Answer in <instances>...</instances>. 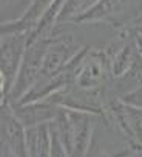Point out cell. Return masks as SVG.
<instances>
[{"mask_svg": "<svg viewBox=\"0 0 142 157\" xmlns=\"http://www.w3.org/2000/svg\"><path fill=\"white\" fill-rule=\"evenodd\" d=\"M54 0H31V3L28 5V8L25 10L19 19L12 20L14 22V27L17 33H23V34H28L39 22V19L43 16V13L51 6V3Z\"/></svg>", "mask_w": 142, "mask_h": 157, "instance_id": "30bf717a", "label": "cell"}, {"mask_svg": "<svg viewBox=\"0 0 142 157\" xmlns=\"http://www.w3.org/2000/svg\"><path fill=\"white\" fill-rule=\"evenodd\" d=\"M25 136H27V148L30 157H50V148H51L50 123L25 128Z\"/></svg>", "mask_w": 142, "mask_h": 157, "instance_id": "9c48e42d", "label": "cell"}, {"mask_svg": "<svg viewBox=\"0 0 142 157\" xmlns=\"http://www.w3.org/2000/svg\"><path fill=\"white\" fill-rule=\"evenodd\" d=\"M27 48V34L14 33L0 40V70L8 79L9 90L16 81L19 67Z\"/></svg>", "mask_w": 142, "mask_h": 157, "instance_id": "52a82bcc", "label": "cell"}, {"mask_svg": "<svg viewBox=\"0 0 142 157\" xmlns=\"http://www.w3.org/2000/svg\"><path fill=\"white\" fill-rule=\"evenodd\" d=\"M131 30L134 31V34H137L139 37H142V22H137L134 27H131Z\"/></svg>", "mask_w": 142, "mask_h": 157, "instance_id": "9a60e30c", "label": "cell"}, {"mask_svg": "<svg viewBox=\"0 0 142 157\" xmlns=\"http://www.w3.org/2000/svg\"><path fill=\"white\" fill-rule=\"evenodd\" d=\"M2 39H3V37H2V36H0V40H2Z\"/></svg>", "mask_w": 142, "mask_h": 157, "instance_id": "d6986e66", "label": "cell"}, {"mask_svg": "<svg viewBox=\"0 0 142 157\" xmlns=\"http://www.w3.org/2000/svg\"><path fill=\"white\" fill-rule=\"evenodd\" d=\"M0 36H2V37H5V36H3V34H2V30H0Z\"/></svg>", "mask_w": 142, "mask_h": 157, "instance_id": "ac0fdd59", "label": "cell"}, {"mask_svg": "<svg viewBox=\"0 0 142 157\" xmlns=\"http://www.w3.org/2000/svg\"><path fill=\"white\" fill-rule=\"evenodd\" d=\"M3 157H16L14 154H11L9 151H5V154H3Z\"/></svg>", "mask_w": 142, "mask_h": 157, "instance_id": "2e32d148", "label": "cell"}, {"mask_svg": "<svg viewBox=\"0 0 142 157\" xmlns=\"http://www.w3.org/2000/svg\"><path fill=\"white\" fill-rule=\"evenodd\" d=\"M8 95H9V84L3 72L0 70V100H8Z\"/></svg>", "mask_w": 142, "mask_h": 157, "instance_id": "4fadbf2b", "label": "cell"}, {"mask_svg": "<svg viewBox=\"0 0 142 157\" xmlns=\"http://www.w3.org/2000/svg\"><path fill=\"white\" fill-rule=\"evenodd\" d=\"M46 44H48V37L37 39L34 42L27 44V48H25V53H23L16 81L8 95L9 103H17L19 100H22L39 79Z\"/></svg>", "mask_w": 142, "mask_h": 157, "instance_id": "3957f363", "label": "cell"}, {"mask_svg": "<svg viewBox=\"0 0 142 157\" xmlns=\"http://www.w3.org/2000/svg\"><path fill=\"white\" fill-rule=\"evenodd\" d=\"M119 100H121L122 103H125V104H130V106H134V107L142 109V86L137 87V89H134V90L127 92V94L122 95Z\"/></svg>", "mask_w": 142, "mask_h": 157, "instance_id": "7c38bea8", "label": "cell"}, {"mask_svg": "<svg viewBox=\"0 0 142 157\" xmlns=\"http://www.w3.org/2000/svg\"><path fill=\"white\" fill-rule=\"evenodd\" d=\"M111 81V70H110V58L107 50L104 48H91L88 50L76 84L79 89L85 90H94L107 86Z\"/></svg>", "mask_w": 142, "mask_h": 157, "instance_id": "5b68a950", "label": "cell"}, {"mask_svg": "<svg viewBox=\"0 0 142 157\" xmlns=\"http://www.w3.org/2000/svg\"><path fill=\"white\" fill-rule=\"evenodd\" d=\"M107 55L110 58L111 79L124 76L139 55L136 48L134 31L131 28L121 30L117 37L110 44V47H107Z\"/></svg>", "mask_w": 142, "mask_h": 157, "instance_id": "8992f818", "label": "cell"}, {"mask_svg": "<svg viewBox=\"0 0 142 157\" xmlns=\"http://www.w3.org/2000/svg\"><path fill=\"white\" fill-rule=\"evenodd\" d=\"M11 109L23 126L31 128L43 123H51L57 117L60 106L54 103L51 98H46L25 104H11Z\"/></svg>", "mask_w": 142, "mask_h": 157, "instance_id": "ba28073f", "label": "cell"}, {"mask_svg": "<svg viewBox=\"0 0 142 157\" xmlns=\"http://www.w3.org/2000/svg\"><path fill=\"white\" fill-rule=\"evenodd\" d=\"M5 101H8V100H0V104H2V103H5Z\"/></svg>", "mask_w": 142, "mask_h": 157, "instance_id": "e0dca14e", "label": "cell"}, {"mask_svg": "<svg viewBox=\"0 0 142 157\" xmlns=\"http://www.w3.org/2000/svg\"><path fill=\"white\" fill-rule=\"evenodd\" d=\"M134 39H136V48H137V53H139V56L142 58V37H139L137 34H134Z\"/></svg>", "mask_w": 142, "mask_h": 157, "instance_id": "5bb4252c", "label": "cell"}, {"mask_svg": "<svg viewBox=\"0 0 142 157\" xmlns=\"http://www.w3.org/2000/svg\"><path fill=\"white\" fill-rule=\"evenodd\" d=\"M93 120L94 115L88 112L60 107L57 117L50 123L69 157H85L93 134Z\"/></svg>", "mask_w": 142, "mask_h": 157, "instance_id": "6da1fadb", "label": "cell"}, {"mask_svg": "<svg viewBox=\"0 0 142 157\" xmlns=\"http://www.w3.org/2000/svg\"><path fill=\"white\" fill-rule=\"evenodd\" d=\"M94 2L96 0H65L57 17V25L65 24V22H73L87 10H90L94 5Z\"/></svg>", "mask_w": 142, "mask_h": 157, "instance_id": "8fae6325", "label": "cell"}, {"mask_svg": "<svg viewBox=\"0 0 142 157\" xmlns=\"http://www.w3.org/2000/svg\"><path fill=\"white\" fill-rule=\"evenodd\" d=\"M142 16V0H96L73 24H108L114 28H131Z\"/></svg>", "mask_w": 142, "mask_h": 157, "instance_id": "7a4b0ae2", "label": "cell"}, {"mask_svg": "<svg viewBox=\"0 0 142 157\" xmlns=\"http://www.w3.org/2000/svg\"><path fill=\"white\" fill-rule=\"evenodd\" d=\"M80 48H82V45H77L73 39V36L51 34L48 37V44H46V48H45L39 79L40 78H51V76H56L57 73H60L63 70V67L69 62V59Z\"/></svg>", "mask_w": 142, "mask_h": 157, "instance_id": "277c9868", "label": "cell"}]
</instances>
